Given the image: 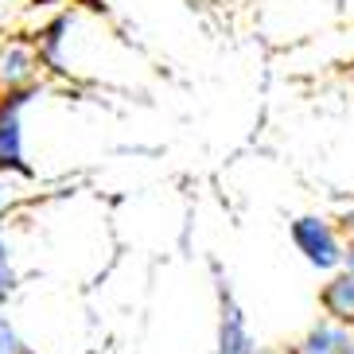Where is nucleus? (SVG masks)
Here are the masks:
<instances>
[{
    "instance_id": "obj_8",
    "label": "nucleus",
    "mask_w": 354,
    "mask_h": 354,
    "mask_svg": "<svg viewBox=\"0 0 354 354\" xmlns=\"http://www.w3.org/2000/svg\"><path fill=\"white\" fill-rule=\"evenodd\" d=\"M16 284H20V277H16V269H12V261H4V265H0V315H4V308H8Z\"/></svg>"
},
{
    "instance_id": "obj_10",
    "label": "nucleus",
    "mask_w": 354,
    "mask_h": 354,
    "mask_svg": "<svg viewBox=\"0 0 354 354\" xmlns=\"http://www.w3.org/2000/svg\"><path fill=\"white\" fill-rule=\"evenodd\" d=\"M335 226H339V234H343L346 245H354V210H351V214H343V218L335 222Z\"/></svg>"
},
{
    "instance_id": "obj_7",
    "label": "nucleus",
    "mask_w": 354,
    "mask_h": 354,
    "mask_svg": "<svg viewBox=\"0 0 354 354\" xmlns=\"http://www.w3.org/2000/svg\"><path fill=\"white\" fill-rule=\"evenodd\" d=\"M0 354H35L32 346L24 343V335L16 331V323L8 315H0Z\"/></svg>"
},
{
    "instance_id": "obj_9",
    "label": "nucleus",
    "mask_w": 354,
    "mask_h": 354,
    "mask_svg": "<svg viewBox=\"0 0 354 354\" xmlns=\"http://www.w3.org/2000/svg\"><path fill=\"white\" fill-rule=\"evenodd\" d=\"M32 8H59V4H90V8H102L97 0H28Z\"/></svg>"
},
{
    "instance_id": "obj_2",
    "label": "nucleus",
    "mask_w": 354,
    "mask_h": 354,
    "mask_svg": "<svg viewBox=\"0 0 354 354\" xmlns=\"http://www.w3.org/2000/svg\"><path fill=\"white\" fill-rule=\"evenodd\" d=\"M210 269H214V296H218V327H214V351L210 354H261L250 315L238 304L230 281L222 277L218 261H210Z\"/></svg>"
},
{
    "instance_id": "obj_1",
    "label": "nucleus",
    "mask_w": 354,
    "mask_h": 354,
    "mask_svg": "<svg viewBox=\"0 0 354 354\" xmlns=\"http://www.w3.org/2000/svg\"><path fill=\"white\" fill-rule=\"evenodd\" d=\"M288 241L315 272H327V277H331V272L343 265L346 241H343V234H339V226H335V218H323V214H296V218L288 222Z\"/></svg>"
},
{
    "instance_id": "obj_5",
    "label": "nucleus",
    "mask_w": 354,
    "mask_h": 354,
    "mask_svg": "<svg viewBox=\"0 0 354 354\" xmlns=\"http://www.w3.org/2000/svg\"><path fill=\"white\" fill-rule=\"evenodd\" d=\"M319 308H323V319L354 327V245H346L343 265L319 288Z\"/></svg>"
},
{
    "instance_id": "obj_11",
    "label": "nucleus",
    "mask_w": 354,
    "mask_h": 354,
    "mask_svg": "<svg viewBox=\"0 0 354 354\" xmlns=\"http://www.w3.org/2000/svg\"><path fill=\"white\" fill-rule=\"evenodd\" d=\"M4 261H12V245H8V234H4V226H0V265Z\"/></svg>"
},
{
    "instance_id": "obj_6",
    "label": "nucleus",
    "mask_w": 354,
    "mask_h": 354,
    "mask_svg": "<svg viewBox=\"0 0 354 354\" xmlns=\"http://www.w3.org/2000/svg\"><path fill=\"white\" fill-rule=\"evenodd\" d=\"M292 354H354V327L331 319H315Z\"/></svg>"
},
{
    "instance_id": "obj_4",
    "label": "nucleus",
    "mask_w": 354,
    "mask_h": 354,
    "mask_svg": "<svg viewBox=\"0 0 354 354\" xmlns=\"http://www.w3.org/2000/svg\"><path fill=\"white\" fill-rule=\"evenodd\" d=\"M43 63L35 55L32 35H12L0 43V94H28L39 90Z\"/></svg>"
},
{
    "instance_id": "obj_12",
    "label": "nucleus",
    "mask_w": 354,
    "mask_h": 354,
    "mask_svg": "<svg viewBox=\"0 0 354 354\" xmlns=\"http://www.w3.org/2000/svg\"><path fill=\"white\" fill-rule=\"evenodd\" d=\"M8 191H12V187H8V183H4V179H0V214H4V207H8V198H12Z\"/></svg>"
},
{
    "instance_id": "obj_3",
    "label": "nucleus",
    "mask_w": 354,
    "mask_h": 354,
    "mask_svg": "<svg viewBox=\"0 0 354 354\" xmlns=\"http://www.w3.org/2000/svg\"><path fill=\"white\" fill-rule=\"evenodd\" d=\"M35 90L28 94H0V179L20 176L32 179V164L24 160V109L32 105Z\"/></svg>"
}]
</instances>
